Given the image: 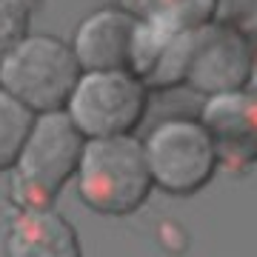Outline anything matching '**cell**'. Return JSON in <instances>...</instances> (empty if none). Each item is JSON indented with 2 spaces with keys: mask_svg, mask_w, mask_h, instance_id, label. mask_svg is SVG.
Masks as SVG:
<instances>
[{
  "mask_svg": "<svg viewBox=\"0 0 257 257\" xmlns=\"http://www.w3.org/2000/svg\"><path fill=\"white\" fill-rule=\"evenodd\" d=\"M74 186L83 206L94 214L128 217L140 211L155 189L143 140L135 135L86 140Z\"/></svg>",
  "mask_w": 257,
  "mask_h": 257,
  "instance_id": "obj_1",
  "label": "cell"
},
{
  "mask_svg": "<svg viewBox=\"0 0 257 257\" xmlns=\"http://www.w3.org/2000/svg\"><path fill=\"white\" fill-rule=\"evenodd\" d=\"M86 138L66 111L35 114L29 138L12 166V200L15 209L52 206L57 194L74 183Z\"/></svg>",
  "mask_w": 257,
  "mask_h": 257,
  "instance_id": "obj_2",
  "label": "cell"
},
{
  "mask_svg": "<svg viewBox=\"0 0 257 257\" xmlns=\"http://www.w3.org/2000/svg\"><path fill=\"white\" fill-rule=\"evenodd\" d=\"M80 74L72 43L46 32H29L0 57V89L35 114L63 111Z\"/></svg>",
  "mask_w": 257,
  "mask_h": 257,
  "instance_id": "obj_3",
  "label": "cell"
},
{
  "mask_svg": "<svg viewBox=\"0 0 257 257\" xmlns=\"http://www.w3.org/2000/svg\"><path fill=\"white\" fill-rule=\"evenodd\" d=\"M214 3H217V9H214V20L217 23H234V26H240L251 15L257 0H214Z\"/></svg>",
  "mask_w": 257,
  "mask_h": 257,
  "instance_id": "obj_13",
  "label": "cell"
},
{
  "mask_svg": "<svg viewBox=\"0 0 257 257\" xmlns=\"http://www.w3.org/2000/svg\"><path fill=\"white\" fill-rule=\"evenodd\" d=\"M197 120L209 132L220 166L234 172L257 166V94L246 89L211 94L206 97Z\"/></svg>",
  "mask_w": 257,
  "mask_h": 257,
  "instance_id": "obj_7",
  "label": "cell"
},
{
  "mask_svg": "<svg viewBox=\"0 0 257 257\" xmlns=\"http://www.w3.org/2000/svg\"><path fill=\"white\" fill-rule=\"evenodd\" d=\"M63 111L86 140L126 138L135 135L146 117L149 89L128 69L83 72Z\"/></svg>",
  "mask_w": 257,
  "mask_h": 257,
  "instance_id": "obj_4",
  "label": "cell"
},
{
  "mask_svg": "<svg viewBox=\"0 0 257 257\" xmlns=\"http://www.w3.org/2000/svg\"><path fill=\"white\" fill-rule=\"evenodd\" d=\"M246 92L257 94V52H254V69H251V80H248V86H246Z\"/></svg>",
  "mask_w": 257,
  "mask_h": 257,
  "instance_id": "obj_14",
  "label": "cell"
},
{
  "mask_svg": "<svg viewBox=\"0 0 257 257\" xmlns=\"http://www.w3.org/2000/svg\"><path fill=\"white\" fill-rule=\"evenodd\" d=\"M254 52L257 46L240 26L211 20L194 29L192 57L183 86L203 97L243 92L251 80Z\"/></svg>",
  "mask_w": 257,
  "mask_h": 257,
  "instance_id": "obj_6",
  "label": "cell"
},
{
  "mask_svg": "<svg viewBox=\"0 0 257 257\" xmlns=\"http://www.w3.org/2000/svg\"><path fill=\"white\" fill-rule=\"evenodd\" d=\"M6 257H83L72 220L55 206L15 209L3 231Z\"/></svg>",
  "mask_w": 257,
  "mask_h": 257,
  "instance_id": "obj_9",
  "label": "cell"
},
{
  "mask_svg": "<svg viewBox=\"0 0 257 257\" xmlns=\"http://www.w3.org/2000/svg\"><path fill=\"white\" fill-rule=\"evenodd\" d=\"M29 23H32L29 0H0V57L20 37L29 35Z\"/></svg>",
  "mask_w": 257,
  "mask_h": 257,
  "instance_id": "obj_12",
  "label": "cell"
},
{
  "mask_svg": "<svg viewBox=\"0 0 257 257\" xmlns=\"http://www.w3.org/2000/svg\"><path fill=\"white\" fill-rule=\"evenodd\" d=\"M143 152L155 189L172 197H192L214 180L220 160L200 120H163L143 138Z\"/></svg>",
  "mask_w": 257,
  "mask_h": 257,
  "instance_id": "obj_5",
  "label": "cell"
},
{
  "mask_svg": "<svg viewBox=\"0 0 257 257\" xmlns=\"http://www.w3.org/2000/svg\"><path fill=\"white\" fill-rule=\"evenodd\" d=\"M32 123H35V111H29L18 97L0 89V175L12 172V166L18 163Z\"/></svg>",
  "mask_w": 257,
  "mask_h": 257,
  "instance_id": "obj_11",
  "label": "cell"
},
{
  "mask_svg": "<svg viewBox=\"0 0 257 257\" xmlns=\"http://www.w3.org/2000/svg\"><path fill=\"white\" fill-rule=\"evenodd\" d=\"M138 18L152 20L157 26L172 29V32H189L200 29L214 20V0H135L128 6Z\"/></svg>",
  "mask_w": 257,
  "mask_h": 257,
  "instance_id": "obj_10",
  "label": "cell"
},
{
  "mask_svg": "<svg viewBox=\"0 0 257 257\" xmlns=\"http://www.w3.org/2000/svg\"><path fill=\"white\" fill-rule=\"evenodd\" d=\"M138 15L128 6H103L77 23L72 37L74 57L83 72H132V49H135Z\"/></svg>",
  "mask_w": 257,
  "mask_h": 257,
  "instance_id": "obj_8",
  "label": "cell"
}]
</instances>
